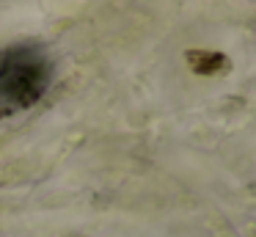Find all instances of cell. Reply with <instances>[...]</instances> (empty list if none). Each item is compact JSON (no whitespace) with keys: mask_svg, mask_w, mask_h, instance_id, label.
<instances>
[{"mask_svg":"<svg viewBox=\"0 0 256 237\" xmlns=\"http://www.w3.org/2000/svg\"><path fill=\"white\" fill-rule=\"evenodd\" d=\"M52 83V61L39 44H12L0 50V113L34 108Z\"/></svg>","mask_w":256,"mask_h":237,"instance_id":"1","label":"cell"}]
</instances>
